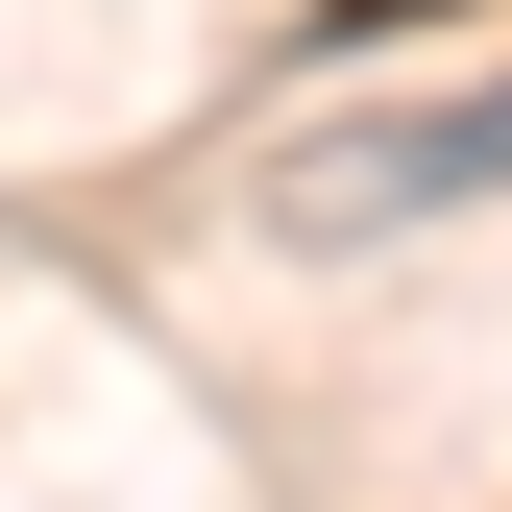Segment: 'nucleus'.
Here are the masks:
<instances>
[{"mask_svg":"<svg viewBox=\"0 0 512 512\" xmlns=\"http://www.w3.org/2000/svg\"><path fill=\"white\" fill-rule=\"evenodd\" d=\"M464 171H512V98H439V122H391V147H342L317 220H415V196H464Z\"/></svg>","mask_w":512,"mask_h":512,"instance_id":"1","label":"nucleus"},{"mask_svg":"<svg viewBox=\"0 0 512 512\" xmlns=\"http://www.w3.org/2000/svg\"><path fill=\"white\" fill-rule=\"evenodd\" d=\"M317 25H342V49H391V25H464V0H317Z\"/></svg>","mask_w":512,"mask_h":512,"instance_id":"2","label":"nucleus"}]
</instances>
